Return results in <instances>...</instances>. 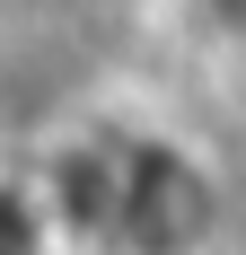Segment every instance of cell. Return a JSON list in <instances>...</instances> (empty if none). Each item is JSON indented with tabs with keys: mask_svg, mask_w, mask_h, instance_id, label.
Instances as JSON below:
<instances>
[{
	"mask_svg": "<svg viewBox=\"0 0 246 255\" xmlns=\"http://www.w3.org/2000/svg\"><path fill=\"white\" fill-rule=\"evenodd\" d=\"M44 220L97 255H202L220 229V185L194 150L149 132H97L44 185Z\"/></svg>",
	"mask_w": 246,
	"mask_h": 255,
	"instance_id": "6da1fadb",
	"label": "cell"
},
{
	"mask_svg": "<svg viewBox=\"0 0 246 255\" xmlns=\"http://www.w3.org/2000/svg\"><path fill=\"white\" fill-rule=\"evenodd\" d=\"M202 9H211V26H220V35H238V44H246V0H202Z\"/></svg>",
	"mask_w": 246,
	"mask_h": 255,
	"instance_id": "7a4b0ae2",
	"label": "cell"
}]
</instances>
